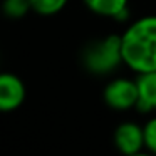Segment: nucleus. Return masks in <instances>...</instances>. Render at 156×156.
Wrapping results in <instances>:
<instances>
[{
	"mask_svg": "<svg viewBox=\"0 0 156 156\" xmlns=\"http://www.w3.org/2000/svg\"><path fill=\"white\" fill-rule=\"evenodd\" d=\"M84 5L99 17H109L118 22H124L129 17L128 0H84Z\"/></svg>",
	"mask_w": 156,
	"mask_h": 156,
	"instance_id": "423d86ee",
	"label": "nucleus"
},
{
	"mask_svg": "<svg viewBox=\"0 0 156 156\" xmlns=\"http://www.w3.org/2000/svg\"><path fill=\"white\" fill-rule=\"evenodd\" d=\"M69 0H30L32 12L39 15H55L67 5Z\"/></svg>",
	"mask_w": 156,
	"mask_h": 156,
	"instance_id": "6e6552de",
	"label": "nucleus"
},
{
	"mask_svg": "<svg viewBox=\"0 0 156 156\" xmlns=\"http://www.w3.org/2000/svg\"><path fill=\"white\" fill-rule=\"evenodd\" d=\"M81 62L86 71L94 76H106L114 72L122 62L121 35L111 34L89 42L81 54Z\"/></svg>",
	"mask_w": 156,
	"mask_h": 156,
	"instance_id": "f03ea898",
	"label": "nucleus"
},
{
	"mask_svg": "<svg viewBox=\"0 0 156 156\" xmlns=\"http://www.w3.org/2000/svg\"><path fill=\"white\" fill-rule=\"evenodd\" d=\"M104 102L114 111H128L138 106V84L136 79H126V77H116L106 84L102 91Z\"/></svg>",
	"mask_w": 156,
	"mask_h": 156,
	"instance_id": "7ed1b4c3",
	"label": "nucleus"
},
{
	"mask_svg": "<svg viewBox=\"0 0 156 156\" xmlns=\"http://www.w3.org/2000/svg\"><path fill=\"white\" fill-rule=\"evenodd\" d=\"M2 10L9 19H22L27 12L32 10L30 0H4Z\"/></svg>",
	"mask_w": 156,
	"mask_h": 156,
	"instance_id": "1a4fd4ad",
	"label": "nucleus"
},
{
	"mask_svg": "<svg viewBox=\"0 0 156 156\" xmlns=\"http://www.w3.org/2000/svg\"><path fill=\"white\" fill-rule=\"evenodd\" d=\"M143 128H144V146L156 154V116L149 119Z\"/></svg>",
	"mask_w": 156,
	"mask_h": 156,
	"instance_id": "9d476101",
	"label": "nucleus"
},
{
	"mask_svg": "<svg viewBox=\"0 0 156 156\" xmlns=\"http://www.w3.org/2000/svg\"><path fill=\"white\" fill-rule=\"evenodd\" d=\"M114 146L122 154H138L144 146V128L131 121L121 122L114 131Z\"/></svg>",
	"mask_w": 156,
	"mask_h": 156,
	"instance_id": "39448f33",
	"label": "nucleus"
},
{
	"mask_svg": "<svg viewBox=\"0 0 156 156\" xmlns=\"http://www.w3.org/2000/svg\"><path fill=\"white\" fill-rule=\"evenodd\" d=\"M25 84L22 79L10 72L0 76V109L4 112L15 111L25 101Z\"/></svg>",
	"mask_w": 156,
	"mask_h": 156,
	"instance_id": "20e7f679",
	"label": "nucleus"
},
{
	"mask_svg": "<svg viewBox=\"0 0 156 156\" xmlns=\"http://www.w3.org/2000/svg\"><path fill=\"white\" fill-rule=\"evenodd\" d=\"M136 84H138V94H139L136 108L141 112L156 111V71L138 74Z\"/></svg>",
	"mask_w": 156,
	"mask_h": 156,
	"instance_id": "0eeeda50",
	"label": "nucleus"
},
{
	"mask_svg": "<svg viewBox=\"0 0 156 156\" xmlns=\"http://www.w3.org/2000/svg\"><path fill=\"white\" fill-rule=\"evenodd\" d=\"M122 62L136 74L156 71V15H146L121 34Z\"/></svg>",
	"mask_w": 156,
	"mask_h": 156,
	"instance_id": "f257e3e1",
	"label": "nucleus"
}]
</instances>
